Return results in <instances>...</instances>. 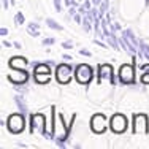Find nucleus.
<instances>
[{
  "label": "nucleus",
  "instance_id": "nucleus-1",
  "mask_svg": "<svg viewBox=\"0 0 149 149\" xmlns=\"http://www.w3.org/2000/svg\"><path fill=\"white\" fill-rule=\"evenodd\" d=\"M109 127H111V130L114 133H122L127 130V118L124 114H120V113H118V114H114L111 118V120H109Z\"/></svg>",
  "mask_w": 149,
  "mask_h": 149
},
{
  "label": "nucleus",
  "instance_id": "nucleus-2",
  "mask_svg": "<svg viewBox=\"0 0 149 149\" xmlns=\"http://www.w3.org/2000/svg\"><path fill=\"white\" fill-rule=\"evenodd\" d=\"M24 125H26V119H24L22 114H11L8 118V129L10 132L13 133H19L24 130Z\"/></svg>",
  "mask_w": 149,
  "mask_h": 149
},
{
  "label": "nucleus",
  "instance_id": "nucleus-3",
  "mask_svg": "<svg viewBox=\"0 0 149 149\" xmlns=\"http://www.w3.org/2000/svg\"><path fill=\"white\" fill-rule=\"evenodd\" d=\"M74 76H76V79L79 81L81 84H87L92 79V68L89 65H84V63L83 65H78Z\"/></svg>",
  "mask_w": 149,
  "mask_h": 149
},
{
  "label": "nucleus",
  "instance_id": "nucleus-4",
  "mask_svg": "<svg viewBox=\"0 0 149 149\" xmlns=\"http://www.w3.org/2000/svg\"><path fill=\"white\" fill-rule=\"evenodd\" d=\"M56 76H57V81H59V83L67 84L70 79H72V67L67 65V63L59 65L57 70H56Z\"/></svg>",
  "mask_w": 149,
  "mask_h": 149
},
{
  "label": "nucleus",
  "instance_id": "nucleus-5",
  "mask_svg": "<svg viewBox=\"0 0 149 149\" xmlns=\"http://www.w3.org/2000/svg\"><path fill=\"white\" fill-rule=\"evenodd\" d=\"M91 129L95 133H103L106 129V119L103 114H95L91 120Z\"/></svg>",
  "mask_w": 149,
  "mask_h": 149
},
{
  "label": "nucleus",
  "instance_id": "nucleus-6",
  "mask_svg": "<svg viewBox=\"0 0 149 149\" xmlns=\"http://www.w3.org/2000/svg\"><path fill=\"white\" fill-rule=\"evenodd\" d=\"M133 132L135 133H146L148 132V118L144 114H138L133 119Z\"/></svg>",
  "mask_w": 149,
  "mask_h": 149
},
{
  "label": "nucleus",
  "instance_id": "nucleus-7",
  "mask_svg": "<svg viewBox=\"0 0 149 149\" xmlns=\"http://www.w3.org/2000/svg\"><path fill=\"white\" fill-rule=\"evenodd\" d=\"M119 78L122 79V83L129 84L133 81V67L132 65H122L119 70Z\"/></svg>",
  "mask_w": 149,
  "mask_h": 149
},
{
  "label": "nucleus",
  "instance_id": "nucleus-8",
  "mask_svg": "<svg viewBox=\"0 0 149 149\" xmlns=\"http://www.w3.org/2000/svg\"><path fill=\"white\" fill-rule=\"evenodd\" d=\"M10 81H13V83L16 84H21V83H26L27 81V73L24 72V68H15V73L10 74Z\"/></svg>",
  "mask_w": 149,
  "mask_h": 149
},
{
  "label": "nucleus",
  "instance_id": "nucleus-9",
  "mask_svg": "<svg viewBox=\"0 0 149 149\" xmlns=\"http://www.w3.org/2000/svg\"><path fill=\"white\" fill-rule=\"evenodd\" d=\"M43 124H45V116L43 114H37L32 116V132H43Z\"/></svg>",
  "mask_w": 149,
  "mask_h": 149
},
{
  "label": "nucleus",
  "instance_id": "nucleus-10",
  "mask_svg": "<svg viewBox=\"0 0 149 149\" xmlns=\"http://www.w3.org/2000/svg\"><path fill=\"white\" fill-rule=\"evenodd\" d=\"M98 78L100 79H113V67L106 65V63L98 67Z\"/></svg>",
  "mask_w": 149,
  "mask_h": 149
},
{
  "label": "nucleus",
  "instance_id": "nucleus-11",
  "mask_svg": "<svg viewBox=\"0 0 149 149\" xmlns=\"http://www.w3.org/2000/svg\"><path fill=\"white\" fill-rule=\"evenodd\" d=\"M26 65H27V60L24 57H13L10 60V67H13V68H24Z\"/></svg>",
  "mask_w": 149,
  "mask_h": 149
},
{
  "label": "nucleus",
  "instance_id": "nucleus-12",
  "mask_svg": "<svg viewBox=\"0 0 149 149\" xmlns=\"http://www.w3.org/2000/svg\"><path fill=\"white\" fill-rule=\"evenodd\" d=\"M51 79V73H35V81L40 84H45Z\"/></svg>",
  "mask_w": 149,
  "mask_h": 149
},
{
  "label": "nucleus",
  "instance_id": "nucleus-13",
  "mask_svg": "<svg viewBox=\"0 0 149 149\" xmlns=\"http://www.w3.org/2000/svg\"><path fill=\"white\" fill-rule=\"evenodd\" d=\"M35 73H51V68L46 63H40V65L35 67Z\"/></svg>",
  "mask_w": 149,
  "mask_h": 149
},
{
  "label": "nucleus",
  "instance_id": "nucleus-14",
  "mask_svg": "<svg viewBox=\"0 0 149 149\" xmlns=\"http://www.w3.org/2000/svg\"><path fill=\"white\" fill-rule=\"evenodd\" d=\"M46 24H48V27H51L54 30H62V26H59L54 19H46Z\"/></svg>",
  "mask_w": 149,
  "mask_h": 149
},
{
  "label": "nucleus",
  "instance_id": "nucleus-15",
  "mask_svg": "<svg viewBox=\"0 0 149 149\" xmlns=\"http://www.w3.org/2000/svg\"><path fill=\"white\" fill-rule=\"evenodd\" d=\"M22 21H24V17H22V13H17V15H16V22H17V24H21Z\"/></svg>",
  "mask_w": 149,
  "mask_h": 149
},
{
  "label": "nucleus",
  "instance_id": "nucleus-16",
  "mask_svg": "<svg viewBox=\"0 0 149 149\" xmlns=\"http://www.w3.org/2000/svg\"><path fill=\"white\" fill-rule=\"evenodd\" d=\"M52 43H54V38H46L43 41V45H52Z\"/></svg>",
  "mask_w": 149,
  "mask_h": 149
},
{
  "label": "nucleus",
  "instance_id": "nucleus-17",
  "mask_svg": "<svg viewBox=\"0 0 149 149\" xmlns=\"http://www.w3.org/2000/svg\"><path fill=\"white\" fill-rule=\"evenodd\" d=\"M141 81H143V83H149V73H144V76L141 78Z\"/></svg>",
  "mask_w": 149,
  "mask_h": 149
},
{
  "label": "nucleus",
  "instance_id": "nucleus-18",
  "mask_svg": "<svg viewBox=\"0 0 149 149\" xmlns=\"http://www.w3.org/2000/svg\"><path fill=\"white\" fill-rule=\"evenodd\" d=\"M79 52H81L83 56H91V52H89V51H86V49H81Z\"/></svg>",
  "mask_w": 149,
  "mask_h": 149
}]
</instances>
